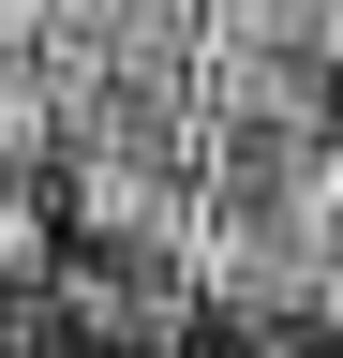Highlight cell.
<instances>
[{
  "mask_svg": "<svg viewBox=\"0 0 343 358\" xmlns=\"http://www.w3.org/2000/svg\"><path fill=\"white\" fill-rule=\"evenodd\" d=\"M254 0H0V284L343 313V194L254 164V105H164V30ZM343 120V105H284Z\"/></svg>",
  "mask_w": 343,
  "mask_h": 358,
  "instance_id": "1",
  "label": "cell"
}]
</instances>
